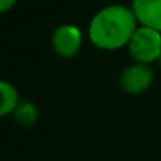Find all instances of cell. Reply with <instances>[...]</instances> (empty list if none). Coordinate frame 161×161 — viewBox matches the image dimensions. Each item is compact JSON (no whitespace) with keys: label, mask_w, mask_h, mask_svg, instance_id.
Instances as JSON below:
<instances>
[{"label":"cell","mask_w":161,"mask_h":161,"mask_svg":"<svg viewBox=\"0 0 161 161\" xmlns=\"http://www.w3.org/2000/svg\"><path fill=\"white\" fill-rule=\"evenodd\" d=\"M131 7L110 4L92 17L88 28L91 42L103 51H116L126 47L139 27Z\"/></svg>","instance_id":"1"},{"label":"cell","mask_w":161,"mask_h":161,"mask_svg":"<svg viewBox=\"0 0 161 161\" xmlns=\"http://www.w3.org/2000/svg\"><path fill=\"white\" fill-rule=\"evenodd\" d=\"M129 54L134 62L153 64L161 54V33L154 28L139 25L127 44Z\"/></svg>","instance_id":"2"},{"label":"cell","mask_w":161,"mask_h":161,"mask_svg":"<svg viewBox=\"0 0 161 161\" xmlns=\"http://www.w3.org/2000/svg\"><path fill=\"white\" fill-rule=\"evenodd\" d=\"M82 41L83 36L78 25L61 24L54 30L51 37V47L58 57L69 59L79 53Z\"/></svg>","instance_id":"3"},{"label":"cell","mask_w":161,"mask_h":161,"mask_svg":"<svg viewBox=\"0 0 161 161\" xmlns=\"http://www.w3.org/2000/svg\"><path fill=\"white\" fill-rule=\"evenodd\" d=\"M154 69L150 64L134 62L125 68L120 75V86L129 95H142L153 85Z\"/></svg>","instance_id":"4"},{"label":"cell","mask_w":161,"mask_h":161,"mask_svg":"<svg viewBox=\"0 0 161 161\" xmlns=\"http://www.w3.org/2000/svg\"><path fill=\"white\" fill-rule=\"evenodd\" d=\"M131 10L139 25L161 33V0H131Z\"/></svg>","instance_id":"5"},{"label":"cell","mask_w":161,"mask_h":161,"mask_svg":"<svg viewBox=\"0 0 161 161\" xmlns=\"http://www.w3.org/2000/svg\"><path fill=\"white\" fill-rule=\"evenodd\" d=\"M11 114L17 125L24 129H28L36 125L37 119H38V109L30 100H20V103Z\"/></svg>","instance_id":"6"},{"label":"cell","mask_w":161,"mask_h":161,"mask_svg":"<svg viewBox=\"0 0 161 161\" xmlns=\"http://www.w3.org/2000/svg\"><path fill=\"white\" fill-rule=\"evenodd\" d=\"M0 91H2V103H0V114L7 116L14 112L17 105L20 103V96L17 89L7 80L0 82Z\"/></svg>","instance_id":"7"},{"label":"cell","mask_w":161,"mask_h":161,"mask_svg":"<svg viewBox=\"0 0 161 161\" xmlns=\"http://www.w3.org/2000/svg\"><path fill=\"white\" fill-rule=\"evenodd\" d=\"M16 3H17V0H0V11L6 13V11L10 10L11 7H14Z\"/></svg>","instance_id":"8"},{"label":"cell","mask_w":161,"mask_h":161,"mask_svg":"<svg viewBox=\"0 0 161 161\" xmlns=\"http://www.w3.org/2000/svg\"><path fill=\"white\" fill-rule=\"evenodd\" d=\"M157 62H158V65L161 67V54H160V57H158V61H157Z\"/></svg>","instance_id":"9"}]
</instances>
